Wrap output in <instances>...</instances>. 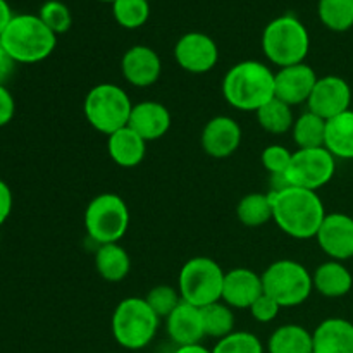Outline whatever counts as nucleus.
I'll return each mask as SVG.
<instances>
[{"mask_svg": "<svg viewBox=\"0 0 353 353\" xmlns=\"http://www.w3.org/2000/svg\"><path fill=\"white\" fill-rule=\"evenodd\" d=\"M269 195L272 202V221L283 233L295 240L317 236L326 217V209L317 192L288 185L281 190H271Z\"/></svg>", "mask_w": 353, "mask_h": 353, "instance_id": "1", "label": "nucleus"}, {"mask_svg": "<svg viewBox=\"0 0 353 353\" xmlns=\"http://www.w3.org/2000/svg\"><path fill=\"white\" fill-rule=\"evenodd\" d=\"M223 95L233 109L257 112L274 99V71L261 61H241L228 69Z\"/></svg>", "mask_w": 353, "mask_h": 353, "instance_id": "2", "label": "nucleus"}, {"mask_svg": "<svg viewBox=\"0 0 353 353\" xmlns=\"http://www.w3.org/2000/svg\"><path fill=\"white\" fill-rule=\"evenodd\" d=\"M0 41L17 64H37L54 54L57 34L45 26L38 14H14Z\"/></svg>", "mask_w": 353, "mask_h": 353, "instance_id": "3", "label": "nucleus"}, {"mask_svg": "<svg viewBox=\"0 0 353 353\" xmlns=\"http://www.w3.org/2000/svg\"><path fill=\"white\" fill-rule=\"evenodd\" d=\"M262 52L276 68L305 62L310 48V37L305 24L293 14L274 17L262 33Z\"/></svg>", "mask_w": 353, "mask_h": 353, "instance_id": "4", "label": "nucleus"}, {"mask_svg": "<svg viewBox=\"0 0 353 353\" xmlns=\"http://www.w3.org/2000/svg\"><path fill=\"white\" fill-rule=\"evenodd\" d=\"M161 317L140 296H128L114 309L110 319L114 340L126 350H141L154 341Z\"/></svg>", "mask_w": 353, "mask_h": 353, "instance_id": "5", "label": "nucleus"}, {"mask_svg": "<svg viewBox=\"0 0 353 353\" xmlns=\"http://www.w3.org/2000/svg\"><path fill=\"white\" fill-rule=\"evenodd\" d=\"M133 105L130 95L119 85L100 83L86 93L83 110L93 130L110 137L128 126Z\"/></svg>", "mask_w": 353, "mask_h": 353, "instance_id": "6", "label": "nucleus"}, {"mask_svg": "<svg viewBox=\"0 0 353 353\" xmlns=\"http://www.w3.org/2000/svg\"><path fill=\"white\" fill-rule=\"evenodd\" d=\"M264 293L276 300L281 309L302 305L314 292L312 274L293 259H279L262 272Z\"/></svg>", "mask_w": 353, "mask_h": 353, "instance_id": "7", "label": "nucleus"}, {"mask_svg": "<svg viewBox=\"0 0 353 353\" xmlns=\"http://www.w3.org/2000/svg\"><path fill=\"white\" fill-rule=\"evenodd\" d=\"M224 274L226 272L214 259H190L183 264L178 276V292L181 300L200 309L221 302Z\"/></svg>", "mask_w": 353, "mask_h": 353, "instance_id": "8", "label": "nucleus"}, {"mask_svg": "<svg viewBox=\"0 0 353 353\" xmlns=\"http://www.w3.org/2000/svg\"><path fill=\"white\" fill-rule=\"evenodd\" d=\"M130 228V209L123 196L100 193L85 210V230L97 245L119 243Z\"/></svg>", "mask_w": 353, "mask_h": 353, "instance_id": "9", "label": "nucleus"}, {"mask_svg": "<svg viewBox=\"0 0 353 353\" xmlns=\"http://www.w3.org/2000/svg\"><path fill=\"white\" fill-rule=\"evenodd\" d=\"M336 159L326 147L299 148L293 152L292 164L286 172V183L299 188L317 192L333 179Z\"/></svg>", "mask_w": 353, "mask_h": 353, "instance_id": "10", "label": "nucleus"}, {"mask_svg": "<svg viewBox=\"0 0 353 353\" xmlns=\"http://www.w3.org/2000/svg\"><path fill=\"white\" fill-rule=\"evenodd\" d=\"M174 59L179 68L192 74H205L219 61V47L202 31L185 33L174 45Z\"/></svg>", "mask_w": 353, "mask_h": 353, "instance_id": "11", "label": "nucleus"}, {"mask_svg": "<svg viewBox=\"0 0 353 353\" xmlns=\"http://www.w3.org/2000/svg\"><path fill=\"white\" fill-rule=\"evenodd\" d=\"M350 103L352 88L347 79L330 74L317 79L316 86L307 100V110L330 121L350 110Z\"/></svg>", "mask_w": 353, "mask_h": 353, "instance_id": "12", "label": "nucleus"}, {"mask_svg": "<svg viewBox=\"0 0 353 353\" xmlns=\"http://www.w3.org/2000/svg\"><path fill=\"white\" fill-rule=\"evenodd\" d=\"M321 250L331 261L343 262L353 257V217L343 212L326 214L316 236Z\"/></svg>", "mask_w": 353, "mask_h": 353, "instance_id": "13", "label": "nucleus"}, {"mask_svg": "<svg viewBox=\"0 0 353 353\" xmlns=\"http://www.w3.org/2000/svg\"><path fill=\"white\" fill-rule=\"evenodd\" d=\"M319 76L305 62L274 72V97L288 103L290 107L307 103Z\"/></svg>", "mask_w": 353, "mask_h": 353, "instance_id": "14", "label": "nucleus"}, {"mask_svg": "<svg viewBox=\"0 0 353 353\" xmlns=\"http://www.w3.org/2000/svg\"><path fill=\"white\" fill-rule=\"evenodd\" d=\"M121 72L130 85L137 88H148L161 78V57L147 45H133L121 59Z\"/></svg>", "mask_w": 353, "mask_h": 353, "instance_id": "15", "label": "nucleus"}, {"mask_svg": "<svg viewBox=\"0 0 353 353\" xmlns=\"http://www.w3.org/2000/svg\"><path fill=\"white\" fill-rule=\"evenodd\" d=\"M203 152L212 159L231 157L241 143V128L233 117L216 116L203 126L200 137Z\"/></svg>", "mask_w": 353, "mask_h": 353, "instance_id": "16", "label": "nucleus"}, {"mask_svg": "<svg viewBox=\"0 0 353 353\" xmlns=\"http://www.w3.org/2000/svg\"><path fill=\"white\" fill-rule=\"evenodd\" d=\"M264 293L262 274L247 268L231 269L224 274L223 300L231 309H250L252 303Z\"/></svg>", "mask_w": 353, "mask_h": 353, "instance_id": "17", "label": "nucleus"}, {"mask_svg": "<svg viewBox=\"0 0 353 353\" xmlns=\"http://www.w3.org/2000/svg\"><path fill=\"white\" fill-rule=\"evenodd\" d=\"M164 321L168 336L171 338L176 347L202 343V340L205 338L200 307L181 302Z\"/></svg>", "mask_w": 353, "mask_h": 353, "instance_id": "18", "label": "nucleus"}, {"mask_svg": "<svg viewBox=\"0 0 353 353\" xmlns=\"http://www.w3.org/2000/svg\"><path fill=\"white\" fill-rule=\"evenodd\" d=\"M172 117L168 107L155 100H143L133 105L128 126L137 131L145 141H155L165 137L171 128Z\"/></svg>", "mask_w": 353, "mask_h": 353, "instance_id": "19", "label": "nucleus"}, {"mask_svg": "<svg viewBox=\"0 0 353 353\" xmlns=\"http://www.w3.org/2000/svg\"><path fill=\"white\" fill-rule=\"evenodd\" d=\"M314 353H353V323L341 317L324 319L312 333Z\"/></svg>", "mask_w": 353, "mask_h": 353, "instance_id": "20", "label": "nucleus"}, {"mask_svg": "<svg viewBox=\"0 0 353 353\" xmlns=\"http://www.w3.org/2000/svg\"><path fill=\"white\" fill-rule=\"evenodd\" d=\"M107 150L114 164L131 169L143 162L145 154H147V141L137 131L126 126L107 137Z\"/></svg>", "mask_w": 353, "mask_h": 353, "instance_id": "21", "label": "nucleus"}, {"mask_svg": "<svg viewBox=\"0 0 353 353\" xmlns=\"http://www.w3.org/2000/svg\"><path fill=\"white\" fill-rule=\"evenodd\" d=\"M314 290L326 299H341L353 286V276L343 262L327 261L312 274Z\"/></svg>", "mask_w": 353, "mask_h": 353, "instance_id": "22", "label": "nucleus"}, {"mask_svg": "<svg viewBox=\"0 0 353 353\" xmlns=\"http://www.w3.org/2000/svg\"><path fill=\"white\" fill-rule=\"evenodd\" d=\"M324 147L334 155V159L353 161V110L352 109L327 121Z\"/></svg>", "mask_w": 353, "mask_h": 353, "instance_id": "23", "label": "nucleus"}, {"mask_svg": "<svg viewBox=\"0 0 353 353\" xmlns=\"http://www.w3.org/2000/svg\"><path fill=\"white\" fill-rule=\"evenodd\" d=\"M95 269L105 281L119 283L130 274L131 259L119 243L99 245L95 252Z\"/></svg>", "mask_w": 353, "mask_h": 353, "instance_id": "24", "label": "nucleus"}, {"mask_svg": "<svg viewBox=\"0 0 353 353\" xmlns=\"http://www.w3.org/2000/svg\"><path fill=\"white\" fill-rule=\"evenodd\" d=\"M268 353H314L312 333L300 324H285L272 331Z\"/></svg>", "mask_w": 353, "mask_h": 353, "instance_id": "25", "label": "nucleus"}, {"mask_svg": "<svg viewBox=\"0 0 353 353\" xmlns=\"http://www.w3.org/2000/svg\"><path fill=\"white\" fill-rule=\"evenodd\" d=\"M326 119L319 117L317 114L305 110L293 123L292 134L293 141L299 148H319L324 147L326 140Z\"/></svg>", "mask_w": 353, "mask_h": 353, "instance_id": "26", "label": "nucleus"}, {"mask_svg": "<svg viewBox=\"0 0 353 353\" xmlns=\"http://www.w3.org/2000/svg\"><path fill=\"white\" fill-rule=\"evenodd\" d=\"M236 216L247 228H259L272 221V202L269 193H248L238 202Z\"/></svg>", "mask_w": 353, "mask_h": 353, "instance_id": "27", "label": "nucleus"}, {"mask_svg": "<svg viewBox=\"0 0 353 353\" xmlns=\"http://www.w3.org/2000/svg\"><path fill=\"white\" fill-rule=\"evenodd\" d=\"M293 107L285 103L279 99L269 100L265 105L255 112L259 124L264 131L271 134H285L292 131L293 123H295V116H293Z\"/></svg>", "mask_w": 353, "mask_h": 353, "instance_id": "28", "label": "nucleus"}, {"mask_svg": "<svg viewBox=\"0 0 353 353\" xmlns=\"http://www.w3.org/2000/svg\"><path fill=\"white\" fill-rule=\"evenodd\" d=\"M202 319L205 336L216 338L217 341L230 336L234 331V312L223 300L203 307Z\"/></svg>", "mask_w": 353, "mask_h": 353, "instance_id": "29", "label": "nucleus"}, {"mask_svg": "<svg viewBox=\"0 0 353 353\" xmlns=\"http://www.w3.org/2000/svg\"><path fill=\"white\" fill-rule=\"evenodd\" d=\"M317 14L331 31L343 33L353 28V0H319Z\"/></svg>", "mask_w": 353, "mask_h": 353, "instance_id": "30", "label": "nucleus"}, {"mask_svg": "<svg viewBox=\"0 0 353 353\" xmlns=\"http://www.w3.org/2000/svg\"><path fill=\"white\" fill-rule=\"evenodd\" d=\"M112 14L117 24L126 30H137L143 26L150 17L148 0H116L112 2Z\"/></svg>", "mask_w": 353, "mask_h": 353, "instance_id": "31", "label": "nucleus"}, {"mask_svg": "<svg viewBox=\"0 0 353 353\" xmlns=\"http://www.w3.org/2000/svg\"><path fill=\"white\" fill-rule=\"evenodd\" d=\"M212 353H265L262 341L248 331H233L212 348Z\"/></svg>", "mask_w": 353, "mask_h": 353, "instance_id": "32", "label": "nucleus"}, {"mask_svg": "<svg viewBox=\"0 0 353 353\" xmlns=\"http://www.w3.org/2000/svg\"><path fill=\"white\" fill-rule=\"evenodd\" d=\"M40 19L43 21L45 26L55 34H62L69 31L72 24V16L69 7L61 0H47L43 6L40 7L38 12Z\"/></svg>", "mask_w": 353, "mask_h": 353, "instance_id": "33", "label": "nucleus"}, {"mask_svg": "<svg viewBox=\"0 0 353 353\" xmlns=\"http://www.w3.org/2000/svg\"><path fill=\"white\" fill-rule=\"evenodd\" d=\"M145 300H147L148 305L152 307V310H154L161 319H165V317L183 302L178 290H176L174 286L169 285L154 286V288L147 293Z\"/></svg>", "mask_w": 353, "mask_h": 353, "instance_id": "34", "label": "nucleus"}, {"mask_svg": "<svg viewBox=\"0 0 353 353\" xmlns=\"http://www.w3.org/2000/svg\"><path fill=\"white\" fill-rule=\"evenodd\" d=\"M292 157L293 152L288 150L285 145L272 143L262 150L261 161L271 178H285L290 164H292Z\"/></svg>", "mask_w": 353, "mask_h": 353, "instance_id": "35", "label": "nucleus"}, {"mask_svg": "<svg viewBox=\"0 0 353 353\" xmlns=\"http://www.w3.org/2000/svg\"><path fill=\"white\" fill-rule=\"evenodd\" d=\"M248 310H250L252 317H254L257 323L268 324V323H272V321L278 317L279 310H281V305H279L272 296H269L268 293H262V295L252 303V307Z\"/></svg>", "mask_w": 353, "mask_h": 353, "instance_id": "36", "label": "nucleus"}, {"mask_svg": "<svg viewBox=\"0 0 353 353\" xmlns=\"http://www.w3.org/2000/svg\"><path fill=\"white\" fill-rule=\"evenodd\" d=\"M16 114V102L6 85H0V128L7 126Z\"/></svg>", "mask_w": 353, "mask_h": 353, "instance_id": "37", "label": "nucleus"}, {"mask_svg": "<svg viewBox=\"0 0 353 353\" xmlns=\"http://www.w3.org/2000/svg\"><path fill=\"white\" fill-rule=\"evenodd\" d=\"M12 192H10L9 185L3 179H0V226L9 219L10 212H12Z\"/></svg>", "mask_w": 353, "mask_h": 353, "instance_id": "38", "label": "nucleus"}, {"mask_svg": "<svg viewBox=\"0 0 353 353\" xmlns=\"http://www.w3.org/2000/svg\"><path fill=\"white\" fill-rule=\"evenodd\" d=\"M17 62L10 57L9 52L6 50V47L0 41V85H6L10 79V76L16 71Z\"/></svg>", "mask_w": 353, "mask_h": 353, "instance_id": "39", "label": "nucleus"}, {"mask_svg": "<svg viewBox=\"0 0 353 353\" xmlns=\"http://www.w3.org/2000/svg\"><path fill=\"white\" fill-rule=\"evenodd\" d=\"M12 17L14 14H12V9H10L9 2H7V0H0V37H2V33L6 31V28L9 26Z\"/></svg>", "mask_w": 353, "mask_h": 353, "instance_id": "40", "label": "nucleus"}, {"mask_svg": "<svg viewBox=\"0 0 353 353\" xmlns=\"http://www.w3.org/2000/svg\"><path fill=\"white\" fill-rule=\"evenodd\" d=\"M172 353H212V350L205 348L202 343H196L186 345V347H176V350Z\"/></svg>", "mask_w": 353, "mask_h": 353, "instance_id": "41", "label": "nucleus"}, {"mask_svg": "<svg viewBox=\"0 0 353 353\" xmlns=\"http://www.w3.org/2000/svg\"><path fill=\"white\" fill-rule=\"evenodd\" d=\"M100 2H110V3H112V2H116V0H100Z\"/></svg>", "mask_w": 353, "mask_h": 353, "instance_id": "42", "label": "nucleus"}, {"mask_svg": "<svg viewBox=\"0 0 353 353\" xmlns=\"http://www.w3.org/2000/svg\"><path fill=\"white\" fill-rule=\"evenodd\" d=\"M148 2H150V0H148Z\"/></svg>", "mask_w": 353, "mask_h": 353, "instance_id": "43", "label": "nucleus"}]
</instances>
